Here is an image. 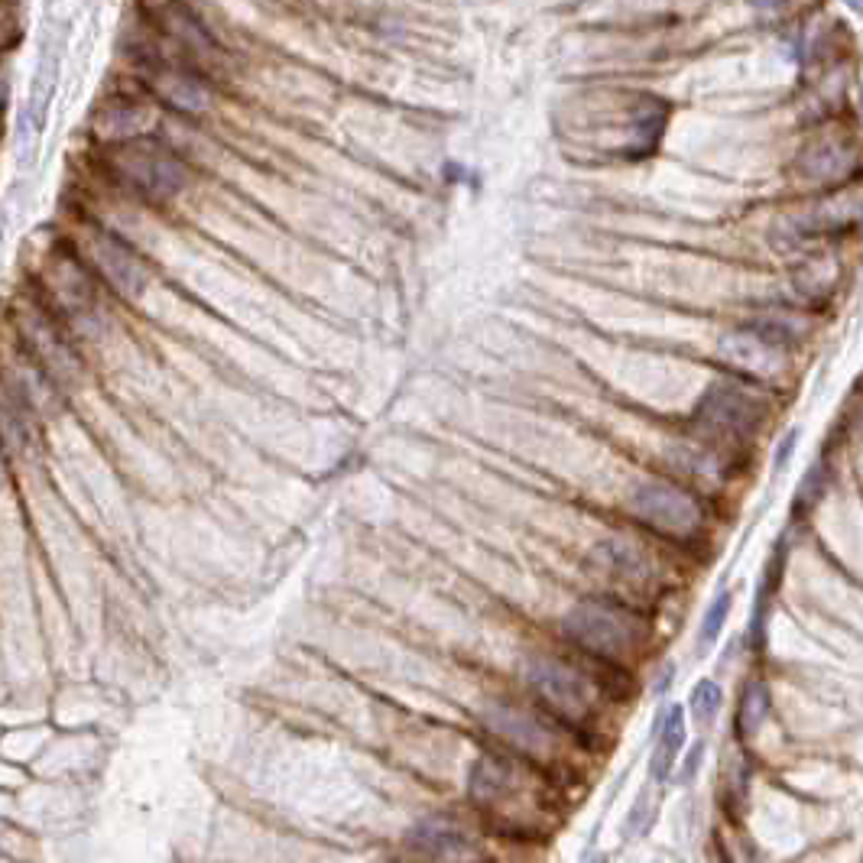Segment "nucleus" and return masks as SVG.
<instances>
[{
    "mask_svg": "<svg viewBox=\"0 0 863 863\" xmlns=\"http://www.w3.org/2000/svg\"><path fill=\"white\" fill-rule=\"evenodd\" d=\"M110 170L114 176L130 186L136 195H144L150 202L172 198L179 188L186 186V166L176 153H170L156 140H127L110 153Z\"/></svg>",
    "mask_w": 863,
    "mask_h": 863,
    "instance_id": "nucleus-1",
    "label": "nucleus"
},
{
    "mask_svg": "<svg viewBox=\"0 0 863 863\" xmlns=\"http://www.w3.org/2000/svg\"><path fill=\"white\" fill-rule=\"evenodd\" d=\"M565 633L584 649L607 656V659H620L643 643L646 626L636 614L614 607V604H581L565 617Z\"/></svg>",
    "mask_w": 863,
    "mask_h": 863,
    "instance_id": "nucleus-2",
    "label": "nucleus"
},
{
    "mask_svg": "<svg viewBox=\"0 0 863 863\" xmlns=\"http://www.w3.org/2000/svg\"><path fill=\"white\" fill-rule=\"evenodd\" d=\"M630 507L640 519L656 526L659 533L676 536V539H688L702 529V507L688 493L676 491L669 484H643L633 493Z\"/></svg>",
    "mask_w": 863,
    "mask_h": 863,
    "instance_id": "nucleus-3",
    "label": "nucleus"
},
{
    "mask_svg": "<svg viewBox=\"0 0 863 863\" xmlns=\"http://www.w3.org/2000/svg\"><path fill=\"white\" fill-rule=\"evenodd\" d=\"M529 678H533L536 692L545 698V702L568 720H584L594 708V692L591 685L578 676L571 666L555 659H542L533 662L529 669Z\"/></svg>",
    "mask_w": 863,
    "mask_h": 863,
    "instance_id": "nucleus-4",
    "label": "nucleus"
},
{
    "mask_svg": "<svg viewBox=\"0 0 863 863\" xmlns=\"http://www.w3.org/2000/svg\"><path fill=\"white\" fill-rule=\"evenodd\" d=\"M146 82L156 92V98H162L176 110H186V114H202L208 108V101H212L205 82H198V75H192V72L179 65H150Z\"/></svg>",
    "mask_w": 863,
    "mask_h": 863,
    "instance_id": "nucleus-5",
    "label": "nucleus"
},
{
    "mask_svg": "<svg viewBox=\"0 0 863 863\" xmlns=\"http://www.w3.org/2000/svg\"><path fill=\"white\" fill-rule=\"evenodd\" d=\"M94 257H98V266L101 273L110 280V286L120 289L124 296H136L146 283V270L140 257L130 250L124 240L110 238V234H101L94 240Z\"/></svg>",
    "mask_w": 863,
    "mask_h": 863,
    "instance_id": "nucleus-6",
    "label": "nucleus"
},
{
    "mask_svg": "<svg viewBox=\"0 0 863 863\" xmlns=\"http://www.w3.org/2000/svg\"><path fill=\"white\" fill-rule=\"evenodd\" d=\"M702 413L708 415V425L720 432H730V435H740V432H750L756 423V409L750 406V399L740 397L737 389L730 387H718L704 397Z\"/></svg>",
    "mask_w": 863,
    "mask_h": 863,
    "instance_id": "nucleus-7",
    "label": "nucleus"
},
{
    "mask_svg": "<svg viewBox=\"0 0 863 863\" xmlns=\"http://www.w3.org/2000/svg\"><path fill=\"white\" fill-rule=\"evenodd\" d=\"M724 357L730 364L740 367V370L754 373H772L779 367L776 347L766 338H760V335H734V338H728L724 341Z\"/></svg>",
    "mask_w": 863,
    "mask_h": 863,
    "instance_id": "nucleus-8",
    "label": "nucleus"
},
{
    "mask_svg": "<svg viewBox=\"0 0 863 863\" xmlns=\"http://www.w3.org/2000/svg\"><path fill=\"white\" fill-rule=\"evenodd\" d=\"M652 737H656L652 776L666 779L672 770V763H676L678 750H682V744H685V714H682V708H669V711H666V720H662V728Z\"/></svg>",
    "mask_w": 863,
    "mask_h": 863,
    "instance_id": "nucleus-9",
    "label": "nucleus"
},
{
    "mask_svg": "<svg viewBox=\"0 0 863 863\" xmlns=\"http://www.w3.org/2000/svg\"><path fill=\"white\" fill-rule=\"evenodd\" d=\"M497 728L503 730L510 740H517L519 746H526V750H539V746L549 744V734H545L533 718H526V714L503 711L497 720Z\"/></svg>",
    "mask_w": 863,
    "mask_h": 863,
    "instance_id": "nucleus-10",
    "label": "nucleus"
},
{
    "mask_svg": "<svg viewBox=\"0 0 863 863\" xmlns=\"http://www.w3.org/2000/svg\"><path fill=\"white\" fill-rule=\"evenodd\" d=\"M419 838L423 841H415V844L432 850V854H441V857L461 854V844H465V838H461L455 828L441 824V821H429V824H423V828H419Z\"/></svg>",
    "mask_w": 863,
    "mask_h": 863,
    "instance_id": "nucleus-11",
    "label": "nucleus"
},
{
    "mask_svg": "<svg viewBox=\"0 0 863 863\" xmlns=\"http://www.w3.org/2000/svg\"><path fill=\"white\" fill-rule=\"evenodd\" d=\"M766 704H770V694H766V688H763L760 682H754V685L746 688L744 704H740V718H737L740 734L750 737L754 730H760L763 718H766Z\"/></svg>",
    "mask_w": 863,
    "mask_h": 863,
    "instance_id": "nucleus-12",
    "label": "nucleus"
},
{
    "mask_svg": "<svg viewBox=\"0 0 863 863\" xmlns=\"http://www.w3.org/2000/svg\"><path fill=\"white\" fill-rule=\"evenodd\" d=\"M692 711L702 724L714 720V714L720 711V688L714 685V682H708V678L698 682V688L692 692Z\"/></svg>",
    "mask_w": 863,
    "mask_h": 863,
    "instance_id": "nucleus-13",
    "label": "nucleus"
},
{
    "mask_svg": "<svg viewBox=\"0 0 863 863\" xmlns=\"http://www.w3.org/2000/svg\"><path fill=\"white\" fill-rule=\"evenodd\" d=\"M728 610H730V594H720L718 601H714L711 607H708V614H704L698 646H711L714 640H718L720 626H724V620H728Z\"/></svg>",
    "mask_w": 863,
    "mask_h": 863,
    "instance_id": "nucleus-14",
    "label": "nucleus"
},
{
    "mask_svg": "<svg viewBox=\"0 0 863 863\" xmlns=\"http://www.w3.org/2000/svg\"><path fill=\"white\" fill-rule=\"evenodd\" d=\"M698 763H702V744L694 746L692 754H688V760H685V770L678 772V782H692V776L698 772Z\"/></svg>",
    "mask_w": 863,
    "mask_h": 863,
    "instance_id": "nucleus-15",
    "label": "nucleus"
},
{
    "mask_svg": "<svg viewBox=\"0 0 863 863\" xmlns=\"http://www.w3.org/2000/svg\"><path fill=\"white\" fill-rule=\"evenodd\" d=\"M844 4H847L850 10H857V13H863V0H844Z\"/></svg>",
    "mask_w": 863,
    "mask_h": 863,
    "instance_id": "nucleus-16",
    "label": "nucleus"
}]
</instances>
